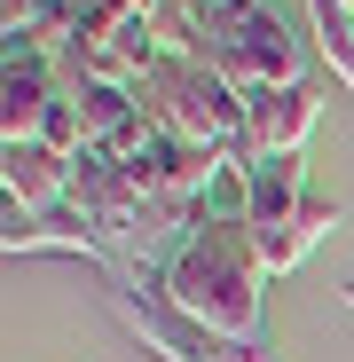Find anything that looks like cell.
<instances>
[{"instance_id":"1","label":"cell","mask_w":354,"mask_h":362,"mask_svg":"<svg viewBox=\"0 0 354 362\" xmlns=\"http://www.w3.org/2000/svg\"><path fill=\"white\" fill-rule=\"evenodd\" d=\"M158 291L189 323H205V331H220L236 346H268V252H260L244 213H205L165 252Z\"/></svg>"},{"instance_id":"8","label":"cell","mask_w":354,"mask_h":362,"mask_svg":"<svg viewBox=\"0 0 354 362\" xmlns=\"http://www.w3.org/2000/svg\"><path fill=\"white\" fill-rule=\"evenodd\" d=\"M0 245L8 252H79V260H102V236L64 205V213H24L0 197Z\"/></svg>"},{"instance_id":"7","label":"cell","mask_w":354,"mask_h":362,"mask_svg":"<svg viewBox=\"0 0 354 362\" xmlns=\"http://www.w3.org/2000/svg\"><path fill=\"white\" fill-rule=\"evenodd\" d=\"M0 189L24 213H64L71 205V158H55L47 142H0Z\"/></svg>"},{"instance_id":"11","label":"cell","mask_w":354,"mask_h":362,"mask_svg":"<svg viewBox=\"0 0 354 362\" xmlns=\"http://www.w3.org/2000/svg\"><path fill=\"white\" fill-rule=\"evenodd\" d=\"M346 308H354V284H346Z\"/></svg>"},{"instance_id":"10","label":"cell","mask_w":354,"mask_h":362,"mask_svg":"<svg viewBox=\"0 0 354 362\" xmlns=\"http://www.w3.org/2000/svg\"><path fill=\"white\" fill-rule=\"evenodd\" d=\"M315 40H323V64H331L338 95L354 103V0H315Z\"/></svg>"},{"instance_id":"2","label":"cell","mask_w":354,"mask_h":362,"mask_svg":"<svg viewBox=\"0 0 354 362\" xmlns=\"http://www.w3.org/2000/svg\"><path fill=\"white\" fill-rule=\"evenodd\" d=\"M134 103L158 134L220 150L228 165H244V95H228V79L205 55H150L134 79Z\"/></svg>"},{"instance_id":"5","label":"cell","mask_w":354,"mask_h":362,"mask_svg":"<svg viewBox=\"0 0 354 362\" xmlns=\"http://www.w3.org/2000/svg\"><path fill=\"white\" fill-rule=\"evenodd\" d=\"M315 118H323V87H315V79L244 95V165H252V158H300L307 134H315Z\"/></svg>"},{"instance_id":"6","label":"cell","mask_w":354,"mask_h":362,"mask_svg":"<svg viewBox=\"0 0 354 362\" xmlns=\"http://www.w3.org/2000/svg\"><path fill=\"white\" fill-rule=\"evenodd\" d=\"M307 197H315V189H307V165H300V158H252V165H236V213L252 221L260 245H268Z\"/></svg>"},{"instance_id":"9","label":"cell","mask_w":354,"mask_h":362,"mask_svg":"<svg viewBox=\"0 0 354 362\" xmlns=\"http://www.w3.org/2000/svg\"><path fill=\"white\" fill-rule=\"evenodd\" d=\"M331 228H338V205H331V197H307V205H300V213H291V221L268 236V245H260V252H268V276H291V268H300Z\"/></svg>"},{"instance_id":"4","label":"cell","mask_w":354,"mask_h":362,"mask_svg":"<svg viewBox=\"0 0 354 362\" xmlns=\"http://www.w3.org/2000/svg\"><path fill=\"white\" fill-rule=\"evenodd\" d=\"M110 315L126 323L158 362H276V346H236V339L189 323V315L158 291V276H142V268H118V276H110Z\"/></svg>"},{"instance_id":"3","label":"cell","mask_w":354,"mask_h":362,"mask_svg":"<svg viewBox=\"0 0 354 362\" xmlns=\"http://www.w3.org/2000/svg\"><path fill=\"white\" fill-rule=\"evenodd\" d=\"M197 24H205V47L197 55L228 79V95H268V87H300L307 79V47H300V32L283 24L276 0H236V8L197 16Z\"/></svg>"}]
</instances>
